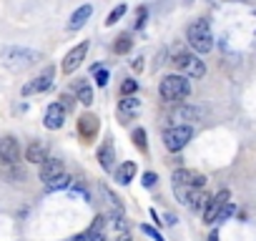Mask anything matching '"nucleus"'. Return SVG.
I'll return each mask as SVG.
<instances>
[{
  "instance_id": "393cba45",
  "label": "nucleus",
  "mask_w": 256,
  "mask_h": 241,
  "mask_svg": "<svg viewBox=\"0 0 256 241\" xmlns=\"http://www.w3.org/2000/svg\"><path fill=\"white\" fill-rule=\"evenodd\" d=\"M90 73H93V78H96V83H98L100 88L108 83V68H106V66H98V63H96V66L90 68Z\"/></svg>"
},
{
  "instance_id": "cd10ccee",
  "label": "nucleus",
  "mask_w": 256,
  "mask_h": 241,
  "mask_svg": "<svg viewBox=\"0 0 256 241\" xmlns=\"http://www.w3.org/2000/svg\"><path fill=\"white\" fill-rule=\"evenodd\" d=\"M146 18H148V8H146V6H141V8L136 10V23H134V28H136V30H141V28L146 26Z\"/></svg>"
},
{
  "instance_id": "f8f14e48",
  "label": "nucleus",
  "mask_w": 256,
  "mask_h": 241,
  "mask_svg": "<svg viewBox=\"0 0 256 241\" xmlns=\"http://www.w3.org/2000/svg\"><path fill=\"white\" fill-rule=\"evenodd\" d=\"M226 201H231V194L226 188H221L216 196H211L206 201V208H204V224H216V216H218V211L224 208Z\"/></svg>"
},
{
  "instance_id": "b1692460",
  "label": "nucleus",
  "mask_w": 256,
  "mask_h": 241,
  "mask_svg": "<svg viewBox=\"0 0 256 241\" xmlns=\"http://www.w3.org/2000/svg\"><path fill=\"white\" fill-rule=\"evenodd\" d=\"M131 138H134V144H136V148L138 151H148V141H146V128H136L134 134H131Z\"/></svg>"
},
{
  "instance_id": "473e14b6",
  "label": "nucleus",
  "mask_w": 256,
  "mask_h": 241,
  "mask_svg": "<svg viewBox=\"0 0 256 241\" xmlns=\"http://www.w3.org/2000/svg\"><path fill=\"white\" fill-rule=\"evenodd\" d=\"M106 194H108V198L113 201V206H116V211H123V201H120V198H118V196H116V194H113L110 188H106Z\"/></svg>"
},
{
  "instance_id": "5701e85b",
  "label": "nucleus",
  "mask_w": 256,
  "mask_h": 241,
  "mask_svg": "<svg viewBox=\"0 0 256 241\" xmlns=\"http://www.w3.org/2000/svg\"><path fill=\"white\" fill-rule=\"evenodd\" d=\"M126 10H128V6H126V3H118V6H116V8L108 13V18H106V26H108V28H110V26H116V23H118V20L126 16Z\"/></svg>"
},
{
  "instance_id": "9b49d317",
  "label": "nucleus",
  "mask_w": 256,
  "mask_h": 241,
  "mask_svg": "<svg viewBox=\"0 0 256 241\" xmlns=\"http://www.w3.org/2000/svg\"><path fill=\"white\" fill-rule=\"evenodd\" d=\"M86 53H88V43H86V40H83V43H78L73 50H68V53H66V58H63V63H60L63 73H66V76L76 73V70H78V66L86 60Z\"/></svg>"
},
{
  "instance_id": "c9c22d12",
  "label": "nucleus",
  "mask_w": 256,
  "mask_h": 241,
  "mask_svg": "<svg viewBox=\"0 0 256 241\" xmlns=\"http://www.w3.org/2000/svg\"><path fill=\"white\" fill-rule=\"evenodd\" d=\"M208 241H218V234H216V231H214V234H211V236H208Z\"/></svg>"
},
{
  "instance_id": "0eeeda50",
  "label": "nucleus",
  "mask_w": 256,
  "mask_h": 241,
  "mask_svg": "<svg viewBox=\"0 0 256 241\" xmlns=\"http://www.w3.org/2000/svg\"><path fill=\"white\" fill-rule=\"evenodd\" d=\"M53 78H56V68H53V66H46L36 78H30V80L23 86V96H38V93H46V90L53 86Z\"/></svg>"
},
{
  "instance_id": "a878e982",
  "label": "nucleus",
  "mask_w": 256,
  "mask_h": 241,
  "mask_svg": "<svg viewBox=\"0 0 256 241\" xmlns=\"http://www.w3.org/2000/svg\"><path fill=\"white\" fill-rule=\"evenodd\" d=\"M68 186H70V176H68L66 171H63V174H60L58 178H53V181L48 184V188H50V191H58V188H68Z\"/></svg>"
},
{
  "instance_id": "f3484780",
  "label": "nucleus",
  "mask_w": 256,
  "mask_h": 241,
  "mask_svg": "<svg viewBox=\"0 0 256 241\" xmlns=\"http://www.w3.org/2000/svg\"><path fill=\"white\" fill-rule=\"evenodd\" d=\"M48 158V146L43 141H33L28 148H26V161L28 164H43Z\"/></svg>"
},
{
  "instance_id": "7ed1b4c3",
  "label": "nucleus",
  "mask_w": 256,
  "mask_h": 241,
  "mask_svg": "<svg viewBox=\"0 0 256 241\" xmlns=\"http://www.w3.org/2000/svg\"><path fill=\"white\" fill-rule=\"evenodd\" d=\"M38 58H40L38 50L23 48V46H10V48H6L3 53H0V63H3L6 68H10V70H26V68H30Z\"/></svg>"
},
{
  "instance_id": "dca6fc26",
  "label": "nucleus",
  "mask_w": 256,
  "mask_h": 241,
  "mask_svg": "<svg viewBox=\"0 0 256 241\" xmlns=\"http://www.w3.org/2000/svg\"><path fill=\"white\" fill-rule=\"evenodd\" d=\"M98 164L103 171H113L116 166V148H113V138H106L98 148Z\"/></svg>"
},
{
  "instance_id": "9d476101",
  "label": "nucleus",
  "mask_w": 256,
  "mask_h": 241,
  "mask_svg": "<svg viewBox=\"0 0 256 241\" xmlns=\"http://www.w3.org/2000/svg\"><path fill=\"white\" fill-rule=\"evenodd\" d=\"M0 161L6 166H18L20 161V144L16 136H3L0 138Z\"/></svg>"
},
{
  "instance_id": "72a5a7b5",
  "label": "nucleus",
  "mask_w": 256,
  "mask_h": 241,
  "mask_svg": "<svg viewBox=\"0 0 256 241\" xmlns=\"http://www.w3.org/2000/svg\"><path fill=\"white\" fill-rule=\"evenodd\" d=\"M131 68H134V70H136V73H141V70H144V58H141V56H138V58H136V60H131Z\"/></svg>"
},
{
  "instance_id": "f03ea898",
  "label": "nucleus",
  "mask_w": 256,
  "mask_h": 241,
  "mask_svg": "<svg viewBox=\"0 0 256 241\" xmlns=\"http://www.w3.org/2000/svg\"><path fill=\"white\" fill-rule=\"evenodd\" d=\"M158 93H161V98L166 103H178V100L191 96V83H188V78L184 73H171V76H166L161 80Z\"/></svg>"
},
{
  "instance_id": "bb28decb",
  "label": "nucleus",
  "mask_w": 256,
  "mask_h": 241,
  "mask_svg": "<svg viewBox=\"0 0 256 241\" xmlns=\"http://www.w3.org/2000/svg\"><path fill=\"white\" fill-rule=\"evenodd\" d=\"M136 90H138V80L136 78H126L120 83V96H134Z\"/></svg>"
},
{
  "instance_id": "ddd939ff",
  "label": "nucleus",
  "mask_w": 256,
  "mask_h": 241,
  "mask_svg": "<svg viewBox=\"0 0 256 241\" xmlns=\"http://www.w3.org/2000/svg\"><path fill=\"white\" fill-rule=\"evenodd\" d=\"M138 113H141V100H138V96H123V98L118 100V118H120V124L134 120Z\"/></svg>"
},
{
  "instance_id": "39448f33",
  "label": "nucleus",
  "mask_w": 256,
  "mask_h": 241,
  "mask_svg": "<svg viewBox=\"0 0 256 241\" xmlns=\"http://www.w3.org/2000/svg\"><path fill=\"white\" fill-rule=\"evenodd\" d=\"M194 138V128L181 124V126H171L164 131V146L171 151V154H178L181 148H186V144Z\"/></svg>"
},
{
  "instance_id": "6e6552de",
  "label": "nucleus",
  "mask_w": 256,
  "mask_h": 241,
  "mask_svg": "<svg viewBox=\"0 0 256 241\" xmlns=\"http://www.w3.org/2000/svg\"><path fill=\"white\" fill-rule=\"evenodd\" d=\"M171 181H174V186H194V188L206 186V176L201 171H194V168H176Z\"/></svg>"
},
{
  "instance_id": "2f4dec72",
  "label": "nucleus",
  "mask_w": 256,
  "mask_h": 241,
  "mask_svg": "<svg viewBox=\"0 0 256 241\" xmlns=\"http://www.w3.org/2000/svg\"><path fill=\"white\" fill-rule=\"evenodd\" d=\"M58 103H60V106L66 108V110H73V103H76V100H73V98H70L68 93H63V96L58 98Z\"/></svg>"
},
{
  "instance_id": "7c9ffc66",
  "label": "nucleus",
  "mask_w": 256,
  "mask_h": 241,
  "mask_svg": "<svg viewBox=\"0 0 256 241\" xmlns=\"http://www.w3.org/2000/svg\"><path fill=\"white\" fill-rule=\"evenodd\" d=\"M141 231H144L146 236H151L154 241H166V238H164V236H161V234H158L156 228H151V226H141Z\"/></svg>"
},
{
  "instance_id": "1a4fd4ad",
  "label": "nucleus",
  "mask_w": 256,
  "mask_h": 241,
  "mask_svg": "<svg viewBox=\"0 0 256 241\" xmlns=\"http://www.w3.org/2000/svg\"><path fill=\"white\" fill-rule=\"evenodd\" d=\"M76 131H78V136H80L86 144L93 141V138L98 136V131H100V118L93 116V113H83V116L78 118V124H76Z\"/></svg>"
},
{
  "instance_id": "c85d7f7f",
  "label": "nucleus",
  "mask_w": 256,
  "mask_h": 241,
  "mask_svg": "<svg viewBox=\"0 0 256 241\" xmlns=\"http://www.w3.org/2000/svg\"><path fill=\"white\" fill-rule=\"evenodd\" d=\"M234 211H236V206H234L231 201H226V204H224V208H221V211H218V216H216V224H218V221H226Z\"/></svg>"
},
{
  "instance_id": "4be33fe9",
  "label": "nucleus",
  "mask_w": 256,
  "mask_h": 241,
  "mask_svg": "<svg viewBox=\"0 0 256 241\" xmlns=\"http://www.w3.org/2000/svg\"><path fill=\"white\" fill-rule=\"evenodd\" d=\"M176 118L178 120H198L201 118V108H196V106H181L178 113H176Z\"/></svg>"
},
{
  "instance_id": "2eb2a0df",
  "label": "nucleus",
  "mask_w": 256,
  "mask_h": 241,
  "mask_svg": "<svg viewBox=\"0 0 256 241\" xmlns=\"http://www.w3.org/2000/svg\"><path fill=\"white\" fill-rule=\"evenodd\" d=\"M63 171H66L63 161H60V158H50V156H48V158L40 164V181L48 186V184H50L53 178H58Z\"/></svg>"
},
{
  "instance_id": "f704fd0d",
  "label": "nucleus",
  "mask_w": 256,
  "mask_h": 241,
  "mask_svg": "<svg viewBox=\"0 0 256 241\" xmlns=\"http://www.w3.org/2000/svg\"><path fill=\"white\" fill-rule=\"evenodd\" d=\"M88 236H90V241H106L103 231H98V234H88Z\"/></svg>"
},
{
  "instance_id": "aec40b11",
  "label": "nucleus",
  "mask_w": 256,
  "mask_h": 241,
  "mask_svg": "<svg viewBox=\"0 0 256 241\" xmlns=\"http://www.w3.org/2000/svg\"><path fill=\"white\" fill-rule=\"evenodd\" d=\"M76 100L83 103L86 108L93 106V86H90L86 78H78V80H76Z\"/></svg>"
},
{
  "instance_id": "a211bd4d",
  "label": "nucleus",
  "mask_w": 256,
  "mask_h": 241,
  "mask_svg": "<svg viewBox=\"0 0 256 241\" xmlns=\"http://www.w3.org/2000/svg\"><path fill=\"white\" fill-rule=\"evenodd\" d=\"M136 171H138V166H136V161H123L118 168H116V181L120 184V186H128L134 181V176H136Z\"/></svg>"
},
{
  "instance_id": "423d86ee",
  "label": "nucleus",
  "mask_w": 256,
  "mask_h": 241,
  "mask_svg": "<svg viewBox=\"0 0 256 241\" xmlns=\"http://www.w3.org/2000/svg\"><path fill=\"white\" fill-rule=\"evenodd\" d=\"M174 191H176V198H178L186 208H191V211H204V208H206L208 196L204 194V188H194V186H174Z\"/></svg>"
},
{
  "instance_id": "20e7f679",
  "label": "nucleus",
  "mask_w": 256,
  "mask_h": 241,
  "mask_svg": "<svg viewBox=\"0 0 256 241\" xmlns=\"http://www.w3.org/2000/svg\"><path fill=\"white\" fill-rule=\"evenodd\" d=\"M171 63L178 73H184L186 78H204L206 76V63L198 58V53H188V50H176L171 56Z\"/></svg>"
},
{
  "instance_id": "c756f323",
  "label": "nucleus",
  "mask_w": 256,
  "mask_h": 241,
  "mask_svg": "<svg viewBox=\"0 0 256 241\" xmlns=\"http://www.w3.org/2000/svg\"><path fill=\"white\" fill-rule=\"evenodd\" d=\"M141 184H144V186H146V188H154V186H156V184H158V176H156V174H154V171H146V174H144V176H141Z\"/></svg>"
},
{
  "instance_id": "4468645a",
  "label": "nucleus",
  "mask_w": 256,
  "mask_h": 241,
  "mask_svg": "<svg viewBox=\"0 0 256 241\" xmlns=\"http://www.w3.org/2000/svg\"><path fill=\"white\" fill-rule=\"evenodd\" d=\"M66 116H68V110H66L60 103H50L48 110H46V116H43V126H46L48 131H58V128H63V124H66Z\"/></svg>"
},
{
  "instance_id": "412c9836",
  "label": "nucleus",
  "mask_w": 256,
  "mask_h": 241,
  "mask_svg": "<svg viewBox=\"0 0 256 241\" xmlns=\"http://www.w3.org/2000/svg\"><path fill=\"white\" fill-rule=\"evenodd\" d=\"M131 50H134V38H131V33H120V36L116 38V43H113V53L126 56V53H131Z\"/></svg>"
},
{
  "instance_id": "6ab92c4d",
  "label": "nucleus",
  "mask_w": 256,
  "mask_h": 241,
  "mask_svg": "<svg viewBox=\"0 0 256 241\" xmlns=\"http://www.w3.org/2000/svg\"><path fill=\"white\" fill-rule=\"evenodd\" d=\"M93 16V8L86 3V6H80L73 16H70V20H68V30H80L86 23H88V18Z\"/></svg>"
},
{
  "instance_id": "f257e3e1",
  "label": "nucleus",
  "mask_w": 256,
  "mask_h": 241,
  "mask_svg": "<svg viewBox=\"0 0 256 241\" xmlns=\"http://www.w3.org/2000/svg\"><path fill=\"white\" fill-rule=\"evenodd\" d=\"M186 40H188V46H191L194 53H198V56L211 53V50H214V33H211L208 20H206V18L194 20V23L186 28Z\"/></svg>"
}]
</instances>
